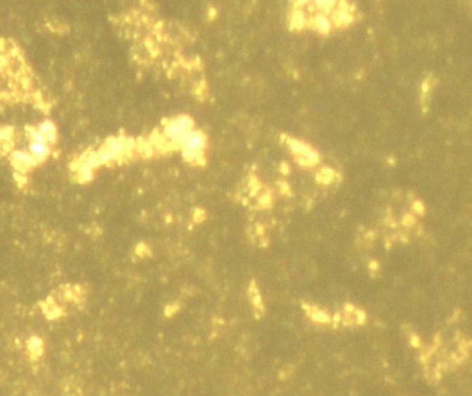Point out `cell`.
<instances>
[{
	"label": "cell",
	"mask_w": 472,
	"mask_h": 396,
	"mask_svg": "<svg viewBox=\"0 0 472 396\" xmlns=\"http://www.w3.org/2000/svg\"><path fill=\"white\" fill-rule=\"evenodd\" d=\"M193 131H194L193 120L187 115H180L165 124L162 134L174 148H179V144L181 143V140Z\"/></svg>",
	"instance_id": "cell-3"
},
{
	"label": "cell",
	"mask_w": 472,
	"mask_h": 396,
	"mask_svg": "<svg viewBox=\"0 0 472 396\" xmlns=\"http://www.w3.org/2000/svg\"><path fill=\"white\" fill-rule=\"evenodd\" d=\"M11 164L13 168L15 171H18L20 174H25L30 170H32L35 165H38V160L30 153V151H24V150H18L14 151L11 155Z\"/></svg>",
	"instance_id": "cell-6"
},
{
	"label": "cell",
	"mask_w": 472,
	"mask_h": 396,
	"mask_svg": "<svg viewBox=\"0 0 472 396\" xmlns=\"http://www.w3.org/2000/svg\"><path fill=\"white\" fill-rule=\"evenodd\" d=\"M38 131L42 133L43 137L53 146L57 140V128L53 122L50 121H43L42 124H39L38 127Z\"/></svg>",
	"instance_id": "cell-7"
},
{
	"label": "cell",
	"mask_w": 472,
	"mask_h": 396,
	"mask_svg": "<svg viewBox=\"0 0 472 396\" xmlns=\"http://www.w3.org/2000/svg\"><path fill=\"white\" fill-rule=\"evenodd\" d=\"M28 137H30V146L28 151L38 160L41 164L50 154L51 144L43 137L42 133L38 131V128H30L28 129Z\"/></svg>",
	"instance_id": "cell-5"
},
{
	"label": "cell",
	"mask_w": 472,
	"mask_h": 396,
	"mask_svg": "<svg viewBox=\"0 0 472 396\" xmlns=\"http://www.w3.org/2000/svg\"><path fill=\"white\" fill-rule=\"evenodd\" d=\"M284 140L290 151L295 155V160L300 167L312 168L316 164H319L320 155L314 148H312L310 146L302 143L300 140H295L293 137H284Z\"/></svg>",
	"instance_id": "cell-4"
},
{
	"label": "cell",
	"mask_w": 472,
	"mask_h": 396,
	"mask_svg": "<svg viewBox=\"0 0 472 396\" xmlns=\"http://www.w3.org/2000/svg\"><path fill=\"white\" fill-rule=\"evenodd\" d=\"M205 146H207L205 134L198 131H193L181 140V143L179 144V150L181 151L187 162L203 165L205 162V157H204Z\"/></svg>",
	"instance_id": "cell-2"
},
{
	"label": "cell",
	"mask_w": 472,
	"mask_h": 396,
	"mask_svg": "<svg viewBox=\"0 0 472 396\" xmlns=\"http://www.w3.org/2000/svg\"><path fill=\"white\" fill-rule=\"evenodd\" d=\"M137 148V143L127 137V136H117V137H111L108 139L104 146L98 150H93L97 165H106L110 162H117L121 161L127 157H130Z\"/></svg>",
	"instance_id": "cell-1"
},
{
	"label": "cell",
	"mask_w": 472,
	"mask_h": 396,
	"mask_svg": "<svg viewBox=\"0 0 472 396\" xmlns=\"http://www.w3.org/2000/svg\"><path fill=\"white\" fill-rule=\"evenodd\" d=\"M336 172L331 170V168H321L319 172H317V181L323 186H329V184H333V181L336 180Z\"/></svg>",
	"instance_id": "cell-8"
}]
</instances>
